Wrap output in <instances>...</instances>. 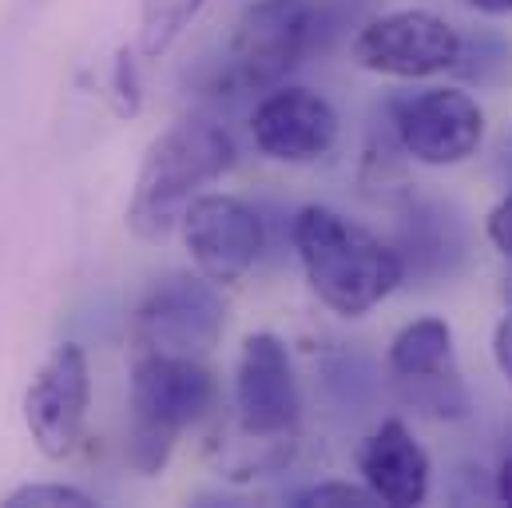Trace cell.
<instances>
[{"label":"cell","mask_w":512,"mask_h":508,"mask_svg":"<svg viewBox=\"0 0 512 508\" xmlns=\"http://www.w3.org/2000/svg\"><path fill=\"white\" fill-rule=\"evenodd\" d=\"M310 290L338 318H362L401 286L405 258L374 231L350 223L334 207H302L290 227Z\"/></svg>","instance_id":"1"},{"label":"cell","mask_w":512,"mask_h":508,"mask_svg":"<svg viewBox=\"0 0 512 508\" xmlns=\"http://www.w3.org/2000/svg\"><path fill=\"white\" fill-rule=\"evenodd\" d=\"M235 167L231 131L207 116H187L167 131H159L139 163L135 191L128 203V227L143 243H163L187 203L203 195L207 183L223 179Z\"/></svg>","instance_id":"2"},{"label":"cell","mask_w":512,"mask_h":508,"mask_svg":"<svg viewBox=\"0 0 512 508\" xmlns=\"http://www.w3.org/2000/svg\"><path fill=\"white\" fill-rule=\"evenodd\" d=\"M298 421L302 393L286 342L270 330L247 334L235 370V429L243 461L231 465V477H258L282 469L294 453Z\"/></svg>","instance_id":"3"},{"label":"cell","mask_w":512,"mask_h":508,"mask_svg":"<svg viewBox=\"0 0 512 508\" xmlns=\"http://www.w3.org/2000/svg\"><path fill=\"white\" fill-rule=\"evenodd\" d=\"M219 401V381L203 358L139 354L131 366V421L124 457L139 477H159L187 425L203 421Z\"/></svg>","instance_id":"4"},{"label":"cell","mask_w":512,"mask_h":508,"mask_svg":"<svg viewBox=\"0 0 512 508\" xmlns=\"http://www.w3.org/2000/svg\"><path fill=\"white\" fill-rule=\"evenodd\" d=\"M314 0H255L231 28L223 56V88L270 92L310 52Z\"/></svg>","instance_id":"5"},{"label":"cell","mask_w":512,"mask_h":508,"mask_svg":"<svg viewBox=\"0 0 512 508\" xmlns=\"http://www.w3.org/2000/svg\"><path fill=\"white\" fill-rule=\"evenodd\" d=\"M227 330V306L211 278L199 270H175L159 278L131 318V342L139 354L207 358Z\"/></svg>","instance_id":"6"},{"label":"cell","mask_w":512,"mask_h":508,"mask_svg":"<svg viewBox=\"0 0 512 508\" xmlns=\"http://www.w3.org/2000/svg\"><path fill=\"white\" fill-rule=\"evenodd\" d=\"M350 60L374 76L429 80L461 64V36L429 8H393L358 28Z\"/></svg>","instance_id":"7"},{"label":"cell","mask_w":512,"mask_h":508,"mask_svg":"<svg viewBox=\"0 0 512 508\" xmlns=\"http://www.w3.org/2000/svg\"><path fill=\"white\" fill-rule=\"evenodd\" d=\"M397 147L421 167L469 163L485 143V108L461 88H425L389 100Z\"/></svg>","instance_id":"8"},{"label":"cell","mask_w":512,"mask_h":508,"mask_svg":"<svg viewBox=\"0 0 512 508\" xmlns=\"http://www.w3.org/2000/svg\"><path fill=\"white\" fill-rule=\"evenodd\" d=\"M88 405H92L88 354L76 342H60L24 389V425L36 449L52 461L72 457L84 437Z\"/></svg>","instance_id":"9"},{"label":"cell","mask_w":512,"mask_h":508,"mask_svg":"<svg viewBox=\"0 0 512 508\" xmlns=\"http://www.w3.org/2000/svg\"><path fill=\"white\" fill-rule=\"evenodd\" d=\"M183 247L191 254L195 270L215 286L239 282L262 254L266 231L251 203L239 195H195L179 219Z\"/></svg>","instance_id":"10"},{"label":"cell","mask_w":512,"mask_h":508,"mask_svg":"<svg viewBox=\"0 0 512 508\" xmlns=\"http://www.w3.org/2000/svg\"><path fill=\"white\" fill-rule=\"evenodd\" d=\"M251 135L258 151L274 163H318L338 143V112L314 88L278 84L255 104Z\"/></svg>","instance_id":"11"},{"label":"cell","mask_w":512,"mask_h":508,"mask_svg":"<svg viewBox=\"0 0 512 508\" xmlns=\"http://www.w3.org/2000/svg\"><path fill=\"white\" fill-rule=\"evenodd\" d=\"M389 370L409 389L413 405L441 417H465L469 397L457 370L453 326L445 318H417L401 326L389 342Z\"/></svg>","instance_id":"12"},{"label":"cell","mask_w":512,"mask_h":508,"mask_svg":"<svg viewBox=\"0 0 512 508\" xmlns=\"http://www.w3.org/2000/svg\"><path fill=\"white\" fill-rule=\"evenodd\" d=\"M358 473L370 485V493L393 508H413L425 505L429 497V481H433V465L425 445L409 433L405 421L389 417L382 421L358 453Z\"/></svg>","instance_id":"13"},{"label":"cell","mask_w":512,"mask_h":508,"mask_svg":"<svg viewBox=\"0 0 512 508\" xmlns=\"http://www.w3.org/2000/svg\"><path fill=\"white\" fill-rule=\"evenodd\" d=\"M203 8L207 0H139V56L163 60Z\"/></svg>","instance_id":"14"},{"label":"cell","mask_w":512,"mask_h":508,"mask_svg":"<svg viewBox=\"0 0 512 508\" xmlns=\"http://www.w3.org/2000/svg\"><path fill=\"white\" fill-rule=\"evenodd\" d=\"M290 505H298V508H342V505L370 508V505H382V501L370 493L366 481H362V485H354V481H322V485H310V489L294 493Z\"/></svg>","instance_id":"15"},{"label":"cell","mask_w":512,"mask_h":508,"mask_svg":"<svg viewBox=\"0 0 512 508\" xmlns=\"http://www.w3.org/2000/svg\"><path fill=\"white\" fill-rule=\"evenodd\" d=\"M8 508H88L96 505L92 493L76 485H20L16 493L4 497Z\"/></svg>","instance_id":"16"},{"label":"cell","mask_w":512,"mask_h":508,"mask_svg":"<svg viewBox=\"0 0 512 508\" xmlns=\"http://www.w3.org/2000/svg\"><path fill=\"white\" fill-rule=\"evenodd\" d=\"M108 88H112V104L120 116H139V104H143V84H139V64L128 48L116 52L112 60V76H108Z\"/></svg>","instance_id":"17"},{"label":"cell","mask_w":512,"mask_h":508,"mask_svg":"<svg viewBox=\"0 0 512 508\" xmlns=\"http://www.w3.org/2000/svg\"><path fill=\"white\" fill-rule=\"evenodd\" d=\"M485 235H489L493 251L512 262V191L485 215Z\"/></svg>","instance_id":"18"},{"label":"cell","mask_w":512,"mask_h":508,"mask_svg":"<svg viewBox=\"0 0 512 508\" xmlns=\"http://www.w3.org/2000/svg\"><path fill=\"white\" fill-rule=\"evenodd\" d=\"M493 362H497L501 378L512 385V306L501 314V322L493 330Z\"/></svg>","instance_id":"19"},{"label":"cell","mask_w":512,"mask_h":508,"mask_svg":"<svg viewBox=\"0 0 512 508\" xmlns=\"http://www.w3.org/2000/svg\"><path fill=\"white\" fill-rule=\"evenodd\" d=\"M497 501H501V505H512V457L501 461V469H497Z\"/></svg>","instance_id":"20"},{"label":"cell","mask_w":512,"mask_h":508,"mask_svg":"<svg viewBox=\"0 0 512 508\" xmlns=\"http://www.w3.org/2000/svg\"><path fill=\"white\" fill-rule=\"evenodd\" d=\"M465 4L485 16H512V0H465Z\"/></svg>","instance_id":"21"}]
</instances>
